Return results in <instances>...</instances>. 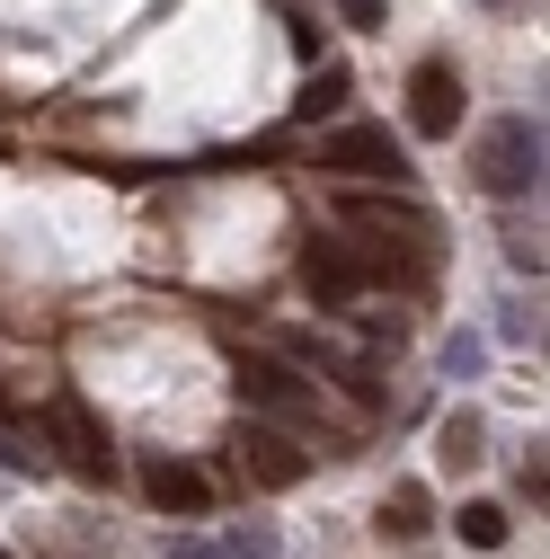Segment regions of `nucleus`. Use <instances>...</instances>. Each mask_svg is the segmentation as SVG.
I'll list each match as a JSON object with an SVG mask.
<instances>
[{"label": "nucleus", "mask_w": 550, "mask_h": 559, "mask_svg": "<svg viewBox=\"0 0 550 559\" xmlns=\"http://www.w3.org/2000/svg\"><path fill=\"white\" fill-rule=\"evenodd\" d=\"M479 187H489L498 204L541 187V124L533 116H498L489 124V143H479Z\"/></svg>", "instance_id": "obj_1"}, {"label": "nucleus", "mask_w": 550, "mask_h": 559, "mask_svg": "<svg viewBox=\"0 0 550 559\" xmlns=\"http://www.w3.org/2000/svg\"><path fill=\"white\" fill-rule=\"evenodd\" d=\"M231 391H240L249 408H266V417H285V427H311V417H320V391H311L285 356H240V365H231Z\"/></svg>", "instance_id": "obj_2"}, {"label": "nucleus", "mask_w": 550, "mask_h": 559, "mask_svg": "<svg viewBox=\"0 0 550 559\" xmlns=\"http://www.w3.org/2000/svg\"><path fill=\"white\" fill-rule=\"evenodd\" d=\"M302 294L320 302V311H347L356 294H364V249L356 240H302Z\"/></svg>", "instance_id": "obj_3"}, {"label": "nucleus", "mask_w": 550, "mask_h": 559, "mask_svg": "<svg viewBox=\"0 0 550 559\" xmlns=\"http://www.w3.org/2000/svg\"><path fill=\"white\" fill-rule=\"evenodd\" d=\"M408 133L418 143H453L462 133V72L453 62H418L408 72Z\"/></svg>", "instance_id": "obj_4"}, {"label": "nucleus", "mask_w": 550, "mask_h": 559, "mask_svg": "<svg viewBox=\"0 0 550 559\" xmlns=\"http://www.w3.org/2000/svg\"><path fill=\"white\" fill-rule=\"evenodd\" d=\"M320 169H337V178H408V152L391 143V124H347V133H328L320 143Z\"/></svg>", "instance_id": "obj_5"}, {"label": "nucleus", "mask_w": 550, "mask_h": 559, "mask_svg": "<svg viewBox=\"0 0 550 559\" xmlns=\"http://www.w3.org/2000/svg\"><path fill=\"white\" fill-rule=\"evenodd\" d=\"M36 427H45L53 444H62V462H72V479H89V488H107V479H116V444H107V436L89 427L81 408H45Z\"/></svg>", "instance_id": "obj_6"}, {"label": "nucleus", "mask_w": 550, "mask_h": 559, "mask_svg": "<svg viewBox=\"0 0 550 559\" xmlns=\"http://www.w3.org/2000/svg\"><path fill=\"white\" fill-rule=\"evenodd\" d=\"M231 453H240V471H249L258 488H294V479L311 471V453H302L285 427H240V436H231Z\"/></svg>", "instance_id": "obj_7"}, {"label": "nucleus", "mask_w": 550, "mask_h": 559, "mask_svg": "<svg viewBox=\"0 0 550 559\" xmlns=\"http://www.w3.org/2000/svg\"><path fill=\"white\" fill-rule=\"evenodd\" d=\"M143 498L160 515H204L214 507V479H204L195 462H143Z\"/></svg>", "instance_id": "obj_8"}, {"label": "nucleus", "mask_w": 550, "mask_h": 559, "mask_svg": "<svg viewBox=\"0 0 550 559\" xmlns=\"http://www.w3.org/2000/svg\"><path fill=\"white\" fill-rule=\"evenodd\" d=\"M337 214H347L356 231H408V240H435L427 204H408V195H337Z\"/></svg>", "instance_id": "obj_9"}, {"label": "nucleus", "mask_w": 550, "mask_h": 559, "mask_svg": "<svg viewBox=\"0 0 550 559\" xmlns=\"http://www.w3.org/2000/svg\"><path fill=\"white\" fill-rule=\"evenodd\" d=\"M373 533H382V542H427V533H435V498H427L418 479H399L391 498H382V524H373Z\"/></svg>", "instance_id": "obj_10"}, {"label": "nucleus", "mask_w": 550, "mask_h": 559, "mask_svg": "<svg viewBox=\"0 0 550 559\" xmlns=\"http://www.w3.org/2000/svg\"><path fill=\"white\" fill-rule=\"evenodd\" d=\"M347 62H320V72L302 81V98H294V124H320V116H337V107H347Z\"/></svg>", "instance_id": "obj_11"}, {"label": "nucleus", "mask_w": 550, "mask_h": 559, "mask_svg": "<svg viewBox=\"0 0 550 559\" xmlns=\"http://www.w3.org/2000/svg\"><path fill=\"white\" fill-rule=\"evenodd\" d=\"M479 436H489V427H479V408H453L444 436H435V462H444V471H470V462H479Z\"/></svg>", "instance_id": "obj_12"}, {"label": "nucleus", "mask_w": 550, "mask_h": 559, "mask_svg": "<svg viewBox=\"0 0 550 559\" xmlns=\"http://www.w3.org/2000/svg\"><path fill=\"white\" fill-rule=\"evenodd\" d=\"M453 524H462V542H470V550H506V533H515L498 498H470V507H462Z\"/></svg>", "instance_id": "obj_13"}, {"label": "nucleus", "mask_w": 550, "mask_h": 559, "mask_svg": "<svg viewBox=\"0 0 550 559\" xmlns=\"http://www.w3.org/2000/svg\"><path fill=\"white\" fill-rule=\"evenodd\" d=\"M178 559H275V533H231V542H178Z\"/></svg>", "instance_id": "obj_14"}, {"label": "nucleus", "mask_w": 550, "mask_h": 559, "mask_svg": "<svg viewBox=\"0 0 550 559\" xmlns=\"http://www.w3.org/2000/svg\"><path fill=\"white\" fill-rule=\"evenodd\" d=\"M337 19H347V27H364V36H373V27H391V0H337Z\"/></svg>", "instance_id": "obj_15"}, {"label": "nucleus", "mask_w": 550, "mask_h": 559, "mask_svg": "<svg viewBox=\"0 0 550 559\" xmlns=\"http://www.w3.org/2000/svg\"><path fill=\"white\" fill-rule=\"evenodd\" d=\"M320 45H328V27H320V19H294V53H302V62H320Z\"/></svg>", "instance_id": "obj_16"}, {"label": "nucleus", "mask_w": 550, "mask_h": 559, "mask_svg": "<svg viewBox=\"0 0 550 559\" xmlns=\"http://www.w3.org/2000/svg\"><path fill=\"white\" fill-rule=\"evenodd\" d=\"M444 373H479V337H453L444 346Z\"/></svg>", "instance_id": "obj_17"}, {"label": "nucleus", "mask_w": 550, "mask_h": 559, "mask_svg": "<svg viewBox=\"0 0 550 559\" xmlns=\"http://www.w3.org/2000/svg\"><path fill=\"white\" fill-rule=\"evenodd\" d=\"M506 266H515V275H524V266H533V275H541V249H533V240H524V231H506Z\"/></svg>", "instance_id": "obj_18"}, {"label": "nucleus", "mask_w": 550, "mask_h": 559, "mask_svg": "<svg viewBox=\"0 0 550 559\" xmlns=\"http://www.w3.org/2000/svg\"><path fill=\"white\" fill-rule=\"evenodd\" d=\"M489 10H515V0H489Z\"/></svg>", "instance_id": "obj_19"}]
</instances>
